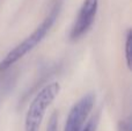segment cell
<instances>
[{
  "mask_svg": "<svg viewBox=\"0 0 132 131\" xmlns=\"http://www.w3.org/2000/svg\"><path fill=\"white\" fill-rule=\"evenodd\" d=\"M63 7V0H56L53 2L51 9L49 11V13L46 14V16L44 18V20L42 21L41 24H38L36 27V29L27 37L24 38L21 43H19L16 46H14L1 60H0V73L6 72L8 69H11L16 62L23 58L28 52L35 49L48 35V32L51 30L52 26L55 24V22L57 21L58 16H59L60 12H62Z\"/></svg>",
  "mask_w": 132,
  "mask_h": 131,
  "instance_id": "obj_1",
  "label": "cell"
},
{
  "mask_svg": "<svg viewBox=\"0 0 132 131\" xmlns=\"http://www.w3.org/2000/svg\"><path fill=\"white\" fill-rule=\"evenodd\" d=\"M60 85L57 81L45 85L30 102L24 120V131H39L46 110L58 96Z\"/></svg>",
  "mask_w": 132,
  "mask_h": 131,
  "instance_id": "obj_2",
  "label": "cell"
},
{
  "mask_svg": "<svg viewBox=\"0 0 132 131\" xmlns=\"http://www.w3.org/2000/svg\"><path fill=\"white\" fill-rule=\"evenodd\" d=\"M98 8V0H84L70 31L71 41L81 38L93 26Z\"/></svg>",
  "mask_w": 132,
  "mask_h": 131,
  "instance_id": "obj_3",
  "label": "cell"
},
{
  "mask_svg": "<svg viewBox=\"0 0 132 131\" xmlns=\"http://www.w3.org/2000/svg\"><path fill=\"white\" fill-rule=\"evenodd\" d=\"M95 103V94L88 93L84 95L70 110L64 131H81Z\"/></svg>",
  "mask_w": 132,
  "mask_h": 131,
  "instance_id": "obj_4",
  "label": "cell"
},
{
  "mask_svg": "<svg viewBox=\"0 0 132 131\" xmlns=\"http://www.w3.org/2000/svg\"><path fill=\"white\" fill-rule=\"evenodd\" d=\"M131 41H132L131 30H128L126 39H125V62L129 69H131Z\"/></svg>",
  "mask_w": 132,
  "mask_h": 131,
  "instance_id": "obj_5",
  "label": "cell"
},
{
  "mask_svg": "<svg viewBox=\"0 0 132 131\" xmlns=\"http://www.w3.org/2000/svg\"><path fill=\"white\" fill-rule=\"evenodd\" d=\"M46 131H58V115L56 111H53L52 115L50 116Z\"/></svg>",
  "mask_w": 132,
  "mask_h": 131,
  "instance_id": "obj_6",
  "label": "cell"
},
{
  "mask_svg": "<svg viewBox=\"0 0 132 131\" xmlns=\"http://www.w3.org/2000/svg\"><path fill=\"white\" fill-rule=\"evenodd\" d=\"M97 122H98V114L97 115H93V117L87 122V124L82 128L81 131H96Z\"/></svg>",
  "mask_w": 132,
  "mask_h": 131,
  "instance_id": "obj_7",
  "label": "cell"
},
{
  "mask_svg": "<svg viewBox=\"0 0 132 131\" xmlns=\"http://www.w3.org/2000/svg\"><path fill=\"white\" fill-rule=\"evenodd\" d=\"M117 131H131V121H130V118L119 121L118 125H117Z\"/></svg>",
  "mask_w": 132,
  "mask_h": 131,
  "instance_id": "obj_8",
  "label": "cell"
}]
</instances>
